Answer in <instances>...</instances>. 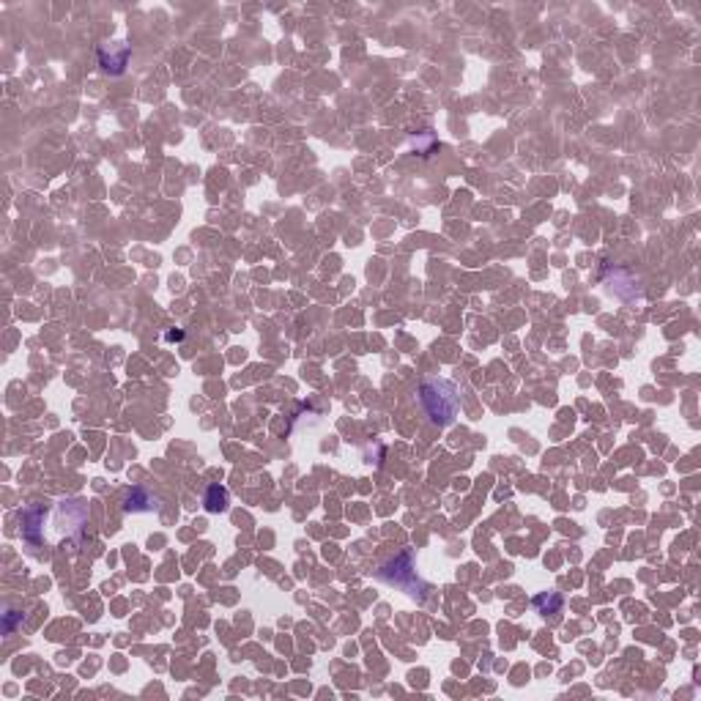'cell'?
I'll return each mask as SVG.
<instances>
[{"label": "cell", "mask_w": 701, "mask_h": 701, "mask_svg": "<svg viewBox=\"0 0 701 701\" xmlns=\"http://www.w3.org/2000/svg\"><path fill=\"white\" fill-rule=\"evenodd\" d=\"M129 55H132V50L126 47V44H110V50L107 47H102L99 50V63H102V71L105 74H121L123 69H126V63H129Z\"/></svg>", "instance_id": "3"}, {"label": "cell", "mask_w": 701, "mask_h": 701, "mask_svg": "<svg viewBox=\"0 0 701 701\" xmlns=\"http://www.w3.org/2000/svg\"><path fill=\"white\" fill-rule=\"evenodd\" d=\"M381 578L386 583H392V586H398V589H403L405 595H425V583L417 576V559H414L411 551H403L395 559L386 561L384 570H381Z\"/></svg>", "instance_id": "2"}, {"label": "cell", "mask_w": 701, "mask_h": 701, "mask_svg": "<svg viewBox=\"0 0 701 701\" xmlns=\"http://www.w3.org/2000/svg\"><path fill=\"white\" fill-rule=\"evenodd\" d=\"M203 504H206L209 512H222V509H228V491H225L222 485H211L209 491H206Z\"/></svg>", "instance_id": "6"}, {"label": "cell", "mask_w": 701, "mask_h": 701, "mask_svg": "<svg viewBox=\"0 0 701 701\" xmlns=\"http://www.w3.org/2000/svg\"><path fill=\"white\" fill-rule=\"evenodd\" d=\"M534 606H537L543 613H556L561 608V597L554 595V592H548V595H537L534 597Z\"/></svg>", "instance_id": "7"}, {"label": "cell", "mask_w": 701, "mask_h": 701, "mask_svg": "<svg viewBox=\"0 0 701 701\" xmlns=\"http://www.w3.org/2000/svg\"><path fill=\"white\" fill-rule=\"evenodd\" d=\"M19 622H22V613L19 611H6L3 613V633H6V635H11Z\"/></svg>", "instance_id": "8"}, {"label": "cell", "mask_w": 701, "mask_h": 701, "mask_svg": "<svg viewBox=\"0 0 701 701\" xmlns=\"http://www.w3.org/2000/svg\"><path fill=\"white\" fill-rule=\"evenodd\" d=\"M123 509H126V512H151V509H159V499L151 491H145V488H140V485H135V488H129V491H126Z\"/></svg>", "instance_id": "4"}, {"label": "cell", "mask_w": 701, "mask_h": 701, "mask_svg": "<svg viewBox=\"0 0 701 701\" xmlns=\"http://www.w3.org/2000/svg\"><path fill=\"white\" fill-rule=\"evenodd\" d=\"M420 400L425 405L430 422H436V425H450L457 417V408H460V398H457L455 384H450L444 378L422 381Z\"/></svg>", "instance_id": "1"}, {"label": "cell", "mask_w": 701, "mask_h": 701, "mask_svg": "<svg viewBox=\"0 0 701 701\" xmlns=\"http://www.w3.org/2000/svg\"><path fill=\"white\" fill-rule=\"evenodd\" d=\"M38 529H44V509L41 507H31L25 509V515H22V537L28 540V543H38Z\"/></svg>", "instance_id": "5"}, {"label": "cell", "mask_w": 701, "mask_h": 701, "mask_svg": "<svg viewBox=\"0 0 701 701\" xmlns=\"http://www.w3.org/2000/svg\"><path fill=\"white\" fill-rule=\"evenodd\" d=\"M167 340H170V343H173V340H184V332H170L167 334Z\"/></svg>", "instance_id": "9"}]
</instances>
